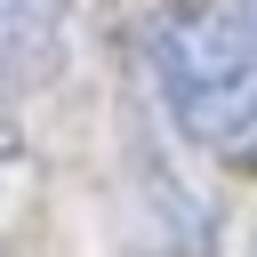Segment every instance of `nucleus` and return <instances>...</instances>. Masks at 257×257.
<instances>
[{
    "mask_svg": "<svg viewBox=\"0 0 257 257\" xmlns=\"http://www.w3.org/2000/svg\"><path fill=\"white\" fill-rule=\"evenodd\" d=\"M145 72L185 145L257 161V0H177L145 24Z\"/></svg>",
    "mask_w": 257,
    "mask_h": 257,
    "instance_id": "1",
    "label": "nucleus"
},
{
    "mask_svg": "<svg viewBox=\"0 0 257 257\" xmlns=\"http://www.w3.org/2000/svg\"><path fill=\"white\" fill-rule=\"evenodd\" d=\"M64 32H72V0H0V72L8 80L56 72Z\"/></svg>",
    "mask_w": 257,
    "mask_h": 257,
    "instance_id": "2",
    "label": "nucleus"
},
{
    "mask_svg": "<svg viewBox=\"0 0 257 257\" xmlns=\"http://www.w3.org/2000/svg\"><path fill=\"white\" fill-rule=\"evenodd\" d=\"M8 88H16V80L0 72V177H8V161H16V120H8Z\"/></svg>",
    "mask_w": 257,
    "mask_h": 257,
    "instance_id": "3",
    "label": "nucleus"
},
{
    "mask_svg": "<svg viewBox=\"0 0 257 257\" xmlns=\"http://www.w3.org/2000/svg\"><path fill=\"white\" fill-rule=\"evenodd\" d=\"M249 257H257V249H249Z\"/></svg>",
    "mask_w": 257,
    "mask_h": 257,
    "instance_id": "4",
    "label": "nucleus"
}]
</instances>
